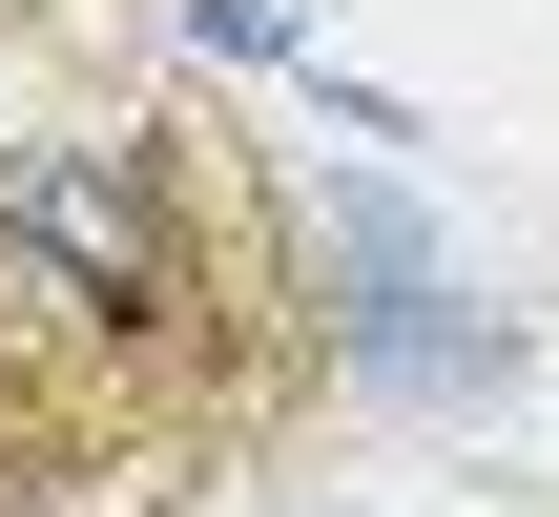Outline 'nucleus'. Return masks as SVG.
Instances as JSON below:
<instances>
[{
    "label": "nucleus",
    "mask_w": 559,
    "mask_h": 517,
    "mask_svg": "<svg viewBox=\"0 0 559 517\" xmlns=\"http://www.w3.org/2000/svg\"><path fill=\"white\" fill-rule=\"evenodd\" d=\"M0 249L62 290V311H166V145H21L0 166Z\"/></svg>",
    "instance_id": "obj_1"
},
{
    "label": "nucleus",
    "mask_w": 559,
    "mask_h": 517,
    "mask_svg": "<svg viewBox=\"0 0 559 517\" xmlns=\"http://www.w3.org/2000/svg\"><path fill=\"white\" fill-rule=\"evenodd\" d=\"M187 21H207V41H228V62H270V41H311V21H290V0H187Z\"/></svg>",
    "instance_id": "obj_2"
}]
</instances>
